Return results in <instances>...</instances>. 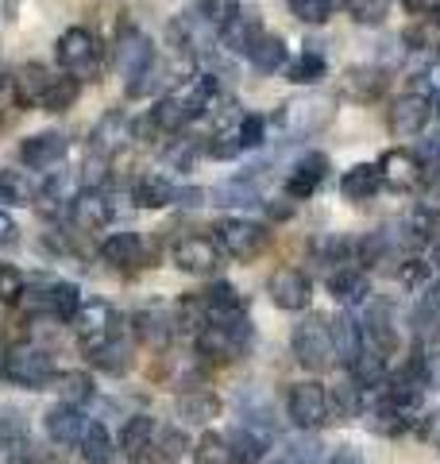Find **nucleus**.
I'll list each match as a JSON object with an SVG mask.
<instances>
[{
  "instance_id": "1",
  "label": "nucleus",
  "mask_w": 440,
  "mask_h": 464,
  "mask_svg": "<svg viewBox=\"0 0 440 464\" xmlns=\"http://www.w3.org/2000/svg\"><path fill=\"white\" fill-rule=\"evenodd\" d=\"M5 375L16 387H27V391H43V387H51L54 380V356L47 353L43 344L35 341H16L5 353Z\"/></svg>"
},
{
  "instance_id": "2",
  "label": "nucleus",
  "mask_w": 440,
  "mask_h": 464,
  "mask_svg": "<svg viewBox=\"0 0 440 464\" xmlns=\"http://www.w3.org/2000/svg\"><path fill=\"white\" fill-rule=\"evenodd\" d=\"M286 414L290 422L305 430V433H317L325 430L332 418H336V402H332V391H325L320 383L305 380V383H293L290 395H286Z\"/></svg>"
},
{
  "instance_id": "3",
  "label": "nucleus",
  "mask_w": 440,
  "mask_h": 464,
  "mask_svg": "<svg viewBox=\"0 0 440 464\" xmlns=\"http://www.w3.org/2000/svg\"><path fill=\"white\" fill-rule=\"evenodd\" d=\"M267 240H271V232L259 221H247V217H220L213 225V244L220 248V256L240 259V264L255 259L263 248H267Z\"/></svg>"
},
{
  "instance_id": "4",
  "label": "nucleus",
  "mask_w": 440,
  "mask_h": 464,
  "mask_svg": "<svg viewBox=\"0 0 440 464\" xmlns=\"http://www.w3.org/2000/svg\"><path fill=\"white\" fill-rule=\"evenodd\" d=\"M290 348H293V360H298L305 372H329L336 364V348H332L325 317H305V322L293 329Z\"/></svg>"
},
{
  "instance_id": "5",
  "label": "nucleus",
  "mask_w": 440,
  "mask_h": 464,
  "mask_svg": "<svg viewBox=\"0 0 440 464\" xmlns=\"http://www.w3.org/2000/svg\"><path fill=\"white\" fill-rule=\"evenodd\" d=\"M170 39L178 43V51L194 54V58L209 54L216 47V43H220V27L213 24L209 8H205V0H201V5H189L182 16L170 24Z\"/></svg>"
},
{
  "instance_id": "6",
  "label": "nucleus",
  "mask_w": 440,
  "mask_h": 464,
  "mask_svg": "<svg viewBox=\"0 0 440 464\" xmlns=\"http://www.w3.org/2000/svg\"><path fill=\"white\" fill-rule=\"evenodd\" d=\"M247 341H252V325L244 322H228V325H201L197 329V356L201 360H213V364H228L236 360Z\"/></svg>"
},
{
  "instance_id": "7",
  "label": "nucleus",
  "mask_w": 440,
  "mask_h": 464,
  "mask_svg": "<svg viewBox=\"0 0 440 464\" xmlns=\"http://www.w3.org/2000/svg\"><path fill=\"white\" fill-rule=\"evenodd\" d=\"M155 63H158V58H155L151 35H143L139 27H124V32L116 35V43H112V66H116V74H120V78L136 82V78H143Z\"/></svg>"
},
{
  "instance_id": "8",
  "label": "nucleus",
  "mask_w": 440,
  "mask_h": 464,
  "mask_svg": "<svg viewBox=\"0 0 440 464\" xmlns=\"http://www.w3.org/2000/svg\"><path fill=\"white\" fill-rule=\"evenodd\" d=\"M58 66L66 70L70 78H93L97 66H100V47L97 39L85 32V27H70V32H62V39H58Z\"/></svg>"
},
{
  "instance_id": "9",
  "label": "nucleus",
  "mask_w": 440,
  "mask_h": 464,
  "mask_svg": "<svg viewBox=\"0 0 440 464\" xmlns=\"http://www.w3.org/2000/svg\"><path fill=\"white\" fill-rule=\"evenodd\" d=\"M267 295L278 310L301 314V310H310V302H313V283H310V275L298 267H278L267 279Z\"/></svg>"
},
{
  "instance_id": "10",
  "label": "nucleus",
  "mask_w": 440,
  "mask_h": 464,
  "mask_svg": "<svg viewBox=\"0 0 440 464\" xmlns=\"http://www.w3.org/2000/svg\"><path fill=\"white\" fill-rule=\"evenodd\" d=\"M197 306H201L205 325H228V322H244L247 317V302L232 283H213L209 290H201Z\"/></svg>"
},
{
  "instance_id": "11",
  "label": "nucleus",
  "mask_w": 440,
  "mask_h": 464,
  "mask_svg": "<svg viewBox=\"0 0 440 464\" xmlns=\"http://www.w3.org/2000/svg\"><path fill=\"white\" fill-rule=\"evenodd\" d=\"M278 121H282V128L293 136H313L332 121V101L317 97V93L298 97V101H290V105H282V116H278Z\"/></svg>"
},
{
  "instance_id": "12",
  "label": "nucleus",
  "mask_w": 440,
  "mask_h": 464,
  "mask_svg": "<svg viewBox=\"0 0 440 464\" xmlns=\"http://www.w3.org/2000/svg\"><path fill=\"white\" fill-rule=\"evenodd\" d=\"M66 213L81 232H97V228H105L112 221V201H109L105 190H90V186H81V190L66 201Z\"/></svg>"
},
{
  "instance_id": "13",
  "label": "nucleus",
  "mask_w": 440,
  "mask_h": 464,
  "mask_svg": "<svg viewBox=\"0 0 440 464\" xmlns=\"http://www.w3.org/2000/svg\"><path fill=\"white\" fill-rule=\"evenodd\" d=\"M112 322H116V314L105 302H81V310L73 314V333H78V341L85 344V353H97V348L112 337L116 333Z\"/></svg>"
},
{
  "instance_id": "14",
  "label": "nucleus",
  "mask_w": 440,
  "mask_h": 464,
  "mask_svg": "<svg viewBox=\"0 0 440 464\" xmlns=\"http://www.w3.org/2000/svg\"><path fill=\"white\" fill-rule=\"evenodd\" d=\"M429 116H433V105H429V97L425 93H402L398 101L390 105V132L394 136H421L425 132V124H429Z\"/></svg>"
},
{
  "instance_id": "15",
  "label": "nucleus",
  "mask_w": 440,
  "mask_h": 464,
  "mask_svg": "<svg viewBox=\"0 0 440 464\" xmlns=\"http://www.w3.org/2000/svg\"><path fill=\"white\" fill-rule=\"evenodd\" d=\"M70 151V140L62 132H35L20 143V163L27 170H51L66 159Z\"/></svg>"
},
{
  "instance_id": "16",
  "label": "nucleus",
  "mask_w": 440,
  "mask_h": 464,
  "mask_svg": "<svg viewBox=\"0 0 440 464\" xmlns=\"http://www.w3.org/2000/svg\"><path fill=\"white\" fill-rule=\"evenodd\" d=\"M174 267L186 275H213L220 267V248L213 237H182L174 244Z\"/></svg>"
},
{
  "instance_id": "17",
  "label": "nucleus",
  "mask_w": 440,
  "mask_h": 464,
  "mask_svg": "<svg viewBox=\"0 0 440 464\" xmlns=\"http://www.w3.org/2000/svg\"><path fill=\"white\" fill-rule=\"evenodd\" d=\"M325 174H329V155H320V151L301 155L298 163H293V170L286 174V198H293V201L313 198L317 186L325 182Z\"/></svg>"
},
{
  "instance_id": "18",
  "label": "nucleus",
  "mask_w": 440,
  "mask_h": 464,
  "mask_svg": "<svg viewBox=\"0 0 440 464\" xmlns=\"http://www.w3.org/2000/svg\"><path fill=\"white\" fill-rule=\"evenodd\" d=\"M329 337H332V348H336V360H344V364H351V360H356L363 348H367L363 322H359L356 314H348V310L329 317Z\"/></svg>"
},
{
  "instance_id": "19",
  "label": "nucleus",
  "mask_w": 440,
  "mask_h": 464,
  "mask_svg": "<svg viewBox=\"0 0 440 464\" xmlns=\"http://www.w3.org/2000/svg\"><path fill=\"white\" fill-rule=\"evenodd\" d=\"M43 426H47L51 441H58V445H78L85 426H90V418L81 414V406L58 402V406H51V411L43 414Z\"/></svg>"
},
{
  "instance_id": "20",
  "label": "nucleus",
  "mask_w": 440,
  "mask_h": 464,
  "mask_svg": "<svg viewBox=\"0 0 440 464\" xmlns=\"http://www.w3.org/2000/svg\"><path fill=\"white\" fill-rule=\"evenodd\" d=\"M378 174H383V186H390V190H414V186L421 182L417 159L406 148H394V151H387L383 159H378Z\"/></svg>"
},
{
  "instance_id": "21",
  "label": "nucleus",
  "mask_w": 440,
  "mask_h": 464,
  "mask_svg": "<svg viewBox=\"0 0 440 464\" xmlns=\"http://www.w3.org/2000/svg\"><path fill=\"white\" fill-rule=\"evenodd\" d=\"M51 82H54V74L43 63H24L16 74H12V93H16L20 105L39 109L43 105V93L51 90Z\"/></svg>"
},
{
  "instance_id": "22",
  "label": "nucleus",
  "mask_w": 440,
  "mask_h": 464,
  "mask_svg": "<svg viewBox=\"0 0 440 464\" xmlns=\"http://www.w3.org/2000/svg\"><path fill=\"white\" fill-rule=\"evenodd\" d=\"M263 39V20L255 16V12H236L228 24H225V32H220V43H225V51L232 54H252V47Z\"/></svg>"
},
{
  "instance_id": "23",
  "label": "nucleus",
  "mask_w": 440,
  "mask_h": 464,
  "mask_svg": "<svg viewBox=\"0 0 440 464\" xmlns=\"http://www.w3.org/2000/svg\"><path fill=\"white\" fill-rule=\"evenodd\" d=\"M143 240L136 237V232H112V237L100 244V259H105L109 267H120V271H131V267H139L143 264Z\"/></svg>"
},
{
  "instance_id": "24",
  "label": "nucleus",
  "mask_w": 440,
  "mask_h": 464,
  "mask_svg": "<svg viewBox=\"0 0 440 464\" xmlns=\"http://www.w3.org/2000/svg\"><path fill=\"white\" fill-rule=\"evenodd\" d=\"M220 399L213 395V391H205V387H194V391H182L178 395V418L189 426H209L220 418Z\"/></svg>"
},
{
  "instance_id": "25",
  "label": "nucleus",
  "mask_w": 440,
  "mask_h": 464,
  "mask_svg": "<svg viewBox=\"0 0 440 464\" xmlns=\"http://www.w3.org/2000/svg\"><path fill=\"white\" fill-rule=\"evenodd\" d=\"M228 449H232V457H236V464H255V460H263V453L271 449V433L263 430V426H236L228 433Z\"/></svg>"
},
{
  "instance_id": "26",
  "label": "nucleus",
  "mask_w": 440,
  "mask_h": 464,
  "mask_svg": "<svg viewBox=\"0 0 440 464\" xmlns=\"http://www.w3.org/2000/svg\"><path fill=\"white\" fill-rule=\"evenodd\" d=\"M363 341L375 348V353L390 356L394 344H398V337H394V325H390V306H383V302H371V310H367L363 317Z\"/></svg>"
},
{
  "instance_id": "27",
  "label": "nucleus",
  "mask_w": 440,
  "mask_h": 464,
  "mask_svg": "<svg viewBox=\"0 0 440 464\" xmlns=\"http://www.w3.org/2000/svg\"><path fill=\"white\" fill-rule=\"evenodd\" d=\"M378 190H383V174H378V163H356L340 179V194L348 201H371Z\"/></svg>"
},
{
  "instance_id": "28",
  "label": "nucleus",
  "mask_w": 440,
  "mask_h": 464,
  "mask_svg": "<svg viewBox=\"0 0 440 464\" xmlns=\"http://www.w3.org/2000/svg\"><path fill=\"white\" fill-rule=\"evenodd\" d=\"M43 194V182L35 179V170H0V198L16 201V206H35Z\"/></svg>"
},
{
  "instance_id": "29",
  "label": "nucleus",
  "mask_w": 440,
  "mask_h": 464,
  "mask_svg": "<svg viewBox=\"0 0 440 464\" xmlns=\"http://www.w3.org/2000/svg\"><path fill=\"white\" fill-rule=\"evenodd\" d=\"M329 290H332V298H340V302H367V295H371V283H367L363 267L348 264V267H336L329 275Z\"/></svg>"
},
{
  "instance_id": "30",
  "label": "nucleus",
  "mask_w": 440,
  "mask_h": 464,
  "mask_svg": "<svg viewBox=\"0 0 440 464\" xmlns=\"http://www.w3.org/2000/svg\"><path fill=\"white\" fill-rule=\"evenodd\" d=\"M174 190H178V186L158 179V174H143V179L131 186V198H136L139 209H163V206H174Z\"/></svg>"
},
{
  "instance_id": "31",
  "label": "nucleus",
  "mask_w": 440,
  "mask_h": 464,
  "mask_svg": "<svg viewBox=\"0 0 440 464\" xmlns=\"http://www.w3.org/2000/svg\"><path fill=\"white\" fill-rule=\"evenodd\" d=\"M93 356V364L100 368V372H109V375H124L128 368H131V341L128 337H120V333H112V337L97 348V353H90Z\"/></svg>"
},
{
  "instance_id": "32",
  "label": "nucleus",
  "mask_w": 440,
  "mask_h": 464,
  "mask_svg": "<svg viewBox=\"0 0 440 464\" xmlns=\"http://www.w3.org/2000/svg\"><path fill=\"white\" fill-rule=\"evenodd\" d=\"M348 368H351V380H356V387H383L387 383V356L375 353L371 344H367Z\"/></svg>"
},
{
  "instance_id": "33",
  "label": "nucleus",
  "mask_w": 440,
  "mask_h": 464,
  "mask_svg": "<svg viewBox=\"0 0 440 464\" xmlns=\"http://www.w3.org/2000/svg\"><path fill=\"white\" fill-rule=\"evenodd\" d=\"M78 449H81V457L90 460V464H109V460L116 457V441H112V433H109L105 426H100V422H90V426H85Z\"/></svg>"
},
{
  "instance_id": "34",
  "label": "nucleus",
  "mask_w": 440,
  "mask_h": 464,
  "mask_svg": "<svg viewBox=\"0 0 440 464\" xmlns=\"http://www.w3.org/2000/svg\"><path fill=\"white\" fill-rule=\"evenodd\" d=\"M151 438H155V418H147V414H136V418H128V426L120 433V449L128 457H143L147 449H151Z\"/></svg>"
},
{
  "instance_id": "35",
  "label": "nucleus",
  "mask_w": 440,
  "mask_h": 464,
  "mask_svg": "<svg viewBox=\"0 0 440 464\" xmlns=\"http://www.w3.org/2000/svg\"><path fill=\"white\" fill-rule=\"evenodd\" d=\"M247 63H252L259 74H278V70L286 66V47H282V39L278 35H263L252 54H247Z\"/></svg>"
},
{
  "instance_id": "36",
  "label": "nucleus",
  "mask_w": 440,
  "mask_h": 464,
  "mask_svg": "<svg viewBox=\"0 0 440 464\" xmlns=\"http://www.w3.org/2000/svg\"><path fill=\"white\" fill-rule=\"evenodd\" d=\"M414 329L421 333V337H433V333L440 329V283H429L421 290L417 310H414Z\"/></svg>"
},
{
  "instance_id": "37",
  "label": "nucleus",
  "mask_w": 440,
  "mask_h": 464,
  "mask_svg": "<svg viewBox=\"0 0 440 464\" xmlns=\"http://www.w3.org/2000/svg\"><path fill=\"white\" fill-rule=\"evenodd\" d=\"M325 70H329L325 54L317 51V43H310V51H301L298 58H293V63L286 66V74H290V82H298V85H313V82L325 78Z\"/></svg>"
},
{
  "instance_id": "38",
  "label": "nucleus",
  "mask_w": 440,
  "mask_h": 464,
  "mask_svg": "<svg viewBox=\"0 0 440 464\" xmlns=\"http://www.w3.org/2000/svg\"><path fill=\"white\" fill-rule=\"evenodd\" d=\"M51 387L62 395V402H70V406H81V402H90L93 399V380L85 372H58L54 380H51Z\"/></svg>"
},
{
  "instance_id": "39",
  "label": "nucleus",
  "mask_w": 440,
  "mask_h": 464,
  "mask_svg": "<svg viewBox=\"0 0 440 464\" xmlns=\"http://www.w3.org/2000/svg\"><path fill=\"white\" fill-rule=\"evenodd\" d=\"M47 310L58 317V322H73V314L81 310V290H78V283H51V290H47Z\"/></svg>"
},
{
  "instance_id": "40",
  "label": "nucleus",
  "mask_w": 440,
  "mask_h": 464,
  "mask_svg": "<svg viewBox=\"0 0 440 464\" xmlns=\"http://www.w3.org/2000/svg\"><path fill=\"white\" fill-rule=\"evenodd\" d=\"M78 93H81V82H78V78H70V74L58 78V74H54L51 90L43 93V105H39V109H47V112H66L73 101H78Z\"/></svg>"
},
{
  "instance_id": "41",
  "label": "nucleus",
  "mask_w": 440,
  "mask_h": 464,
  "mask_svg": "<svg viewBox=\"0 0 440 464\" xmlns=\"http://www.w3.org/2000/svg\"><path fill=\"white\" fill-rule=\"evenodd\" d=\"M213 198H216V206H263V198L259 190L247 179H236V182H220L213 186Z\"/></svg>"
},
{
  "instance_id": "42",
  "label": "nucleus",
  "mask_w": 440,
  "mask_h": 464,
  "mask_svg": "<svg viewBox=\"0 0 440 464\" xmlns=\"http://www.w3.org/2000/svg\"><path fill=\"white\" fill-rule=\"evenodd\" d=\"M124 128H128V121H124L120 112H109L105 121H100V128L93 132V140H97V151H105V159L128 140V136H124Z\"/></svg>"
},
{
  "instance_id": "43",
  "label": "nucleus",
  "mask_w": 440,
  "mask_h": 464,
  "mask_svg": "<svg viewBox=\"0 0 440 464\" xmlns=\"http://www.w3.org/2000/svg\"><path fill=\"white\" fill-rule=\"evenodd\" d=\"M344 8H348V16L363 27H375L390 16V0H344Z\"/></svg>"
},
{
  "instance_id": "44",
  "label": "nucleus",
  "mask_w": 440,
  "mask_h": 464,
  "mask_svg": "<svg viewBox=\"0 0 440 464\" xmlns=\"http://www.w3.org/2000/svg\"><path fill=\"white\" fill-rule=\"evenodd\" d=\"M170 314H163V310H143L139 317H136V329H139V337L143 341H151V344H163L167 337H170Z\"/></svg>"
},
{
  "instance_id": "45",
  "label": "nucleus",
  "mask_w": 440,
  "mask_h": 464,
  "mask_svg": "<svg viewBox=\"0 0 440 464\" xmlns=\"http://www.w3.org/2000/svg\"><path fill=\"white\" fill-rule=\"evenodd\" d=\"M340 5H344V0H290V12L301 24H325Z\"/></svg>"
},
{
  "instance_id": "46",
  "label": "nucleus",
  "mask_w": 440,
  "mask_h": 464,
  "mask_svg": "<svg viewBox=\"0 0 440 464\" xmlns=\"http://www.w3.org/2000/svg\"><path fill=\"white\" fill-rule=\"evenodd\" d=\"M197 464H236V457H232V449L220 433H205L197 441Z\"/></svg>"
},
{
  "instance_id": "47",
  "label": "nucleus",
  "mask_w": 440,
  "mask_h": 464,
  "mask_svg": "<svg viewBox=\"0 0 440 464\" xmlns=\"http://www.w3.org/2000/svg\"><path fill=\"white\" fill-rule=\"evenodd\" d=\"M236 140H240V148H263V140H267V121L255 112H247L236 128Z\"/></svg>"
},
{
  "instance_id": "48",
  "label": "nucleus",
  "mask_w": 440,
  "mask_h": 464,
  "mask_svg": "<svg viewBox=\"0 0 440 464\" xmlns=\"http://www.w3.org/2000/svg\"><path fill=\"white\" fill-rule=\"evenodd\" d=\"M383 74H378V70H367V66H359V70H348V85L351 90H356L359 97H371V93H378L383 90Z\"/></svg>"
},
{
  "instance_id": "49",
  "label": "nucleus",
  "mask_w": 440,
  "mask_h": 464,
  "mask_svg": "<svg viewBox=\"0 0 440 464\" xmlns=\"http://www.w3.org/2000/svg\"><path fill=\"white\" fill-rule=\"evenodd\" d=\"M24 298V275L16 264H0V302H20Z\"/></svg>"
},
{
  "instance_id": "50",
  "label": "nucleus",
  "mask_w": 440,
  "mask_h": 464,
  "mask_svg": "<svg viewBox=\"0 0 440 464\" xmlns=\"http://www.w3.org/2000/svg\"><path fill=\"white\" fill-rule=\"evenodd\" d=\"M205 151H209L213 159H236L244 148H240L236 132H220V136H213L209 143H205Z\"/></svg>"
},
{
  "instance_id": "51",
  "label": "nucleus",
  "mask_w": 440,
  "mask_h": 464,
  "mask_svg": "<svg viewBox=\"0 0 440 464\" xmlns=\"http://www.w3.org/2000/svg\"><path fill=\"white\" fill-rule=\"evenodd\" d=\"M182 449H186L182 430H163V438H158V453H163L167 460H178V457H182Z\"/></svg>"
},
{
  "instance_id": "52",
  "label": "nucleus",
  "mask_w": 440,
  "mask_h": 464,
  "mask_svg": "<svg viewBox=\"0 0 440 464\" xmlns=\"http://www.w3.org/2000/svg\"><path fill=\"white\" fill-rule=\"evenodd\" d=\"M402 283L406 286H425V279H429V264H421V259H409V264L398 267Z\"/></svg>"
},
{
  "instance_id": "53",
  "label": "nucleus",
  "mask_w": 440,
  "mask_h": 464,
  "mask_svg": "<svg viewBox=\"0 0 440 464\" xmlns=\"http://www.w3.org/2000/svg\"><path fill=\"white\" fill-rule=\"evenodd\" d=\"M20 240V228H16V221H12L8 213H0V248H12V244Z\"/></svg>"
},
{
  "instance_id": "54",
  "label": "nucleus",
  "mask_w": 440,
  "mask_h": 464,
  "mask_svg": "<svg viewBox=\"0 0 440 464\" xmlns=\"http://www.w3.org/2000/svg\"><path fill=\"white\" fill-rule=\"evenodd\" d=\"M325 464H363V457H359L351 445H340V449H336V453H332Z\"/></svg>"
},
{
  "instance_id": "55",
  "label": "nucleus",
  "mask_w": 440,
  "mask_h": 464,
  "mask_svg": "<svg viewBox=\"0 0 440 464\" xmlns=\"http://www.w3.org/2000/svg\"><path fill=\"white\" fill-rule=\"evenodd\" d=\"M433 267H440V237H436V244H433Z\"/></svg>"
},
{
  "instance_id": "56",
  "label": "nucleus",
  "mask_w": 440,
  "mask_h": 464,
  "mask_svg": "<svg viewBox=\"0 0 440 464\" xmlns=\"http://www.w3.org/2000/svg\"><path fill=\"white\" fill-rule=\"evenodd\" d=\"M8 82H12V74H8V70H5V66H0V90H5V85H8Z\"/></svg>"
},
{
  "instance_id": "57",
  "label": "nucleus",
  "mask_w": 440,
  "mask_h": 464,
  "mask_svg": "<svg viewBox=\"0 0 440 464\" xmlns=\"http://www.w3.org/2000/svg\"><path fill=\"white\" fill-rule=\"evenodd\" d=\"M271 464H290V460H271Z\"/></svg>"
},
{
  "instance_id": "58",
  "label": "nucleus",
  "mask_w": 440,
  "mask_h": 464,
  "mask_svg": "<svg viewBox=\"0 0 440 464\" xmlns=\"http://www.w3.org/2000/svg\"><path fill=\"white\" fill-rule=\"evenodd\" d=\"M436 112H440V97H436Z\"/></svg>"
},
{
  "instance_id": "59",
  "label": "nucleus",
  "mask_w": 440,
  "mask_h": 464,
  "mask_svg": "<svg viewBox=\"0 0 440 464\" xmlns=\"http://www.w3.org/2000/svg\"><path fill=\"white\" fill-rule=\"evenodd\" d=\"M406 5H414V0H406Z\"/></svg>"
}]
</instances>
